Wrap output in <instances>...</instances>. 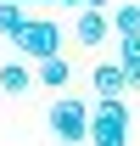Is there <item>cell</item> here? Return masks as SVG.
Returning <instances> with one entry per match:
<instances>
[{"mask_svg": "<svg viewBox=\"0 0 140 146\" xmlns=\"http://www.w3.org/2000/svg\"><path fill=\"white\" fill-rule=\"evenodd\" d=\"M90 118H95V107H84L79 96H56L45 112V124L62 146H90Z\"/></svg>", "mask_w": 140, "mask_h": 146, "instance_id": "cell-1", "label": "cell"}, {"mask_svg": "<svg viewBox=\"0 0 140 146\" xmlns=\"http://www.w3.org/2000/svg\"><path fill=\"white\" fill-rule=\"evenodd\" d=\"M90 146H129V107H123V96L95 101V118H90Z\"/></svg>", "mask_w": 140, "mask_h": 146, "instance_id": "cell-2", "label": "cell"}, {"mask_svg": "<svg viewBox=\"0 0 140 146\" xmlns=\"http://www.w3.org/2000/svg\"><path fill=\"white\" fill-rule=\"evenodd\" d=\"M17 51H22V56H34V62H45V56H62V28H56L51 17H34L28 28H22Z\"/></svg>", "mask_w": 140, "mask_h": 146, "instance_id": "cell-3", "label": "cell"}, {"mask_svg": "<svg viewBox=\"0 0 140 146\" xmlns=\"http://www.w3.org/2000/svg\"><path fill=\"white\" fill-rule=\"evenodd\" d=\"M106 34H112V11H101V6H79L73 39H79V45H106Z\"/></svg>", "mask_w": 140, "mask_h": 146, "instance_id": "cell-4", "label": "cell"}, {"mask_svg": "<svg viewBox=\"0 0 140 146\" xmlns=\"http://www.w3.org/2000/svg\"><path fill=\"white\" fill-rule=\"evenodd\" d=\"M34 84H39V68H28V62H17V56L0 62V90L6 96H28Z\"/></svg>", "mask_w": 140, "mask_h": 146, "instance_id": "cell-5", "label": "cell"}, {"mask_svg": "<svg viewBox=\"0 0 140 146\" xmlns=\"http://www.w3.org/2000/svg\"><path fill=\"white\" fill-rule=\"evenodd\" d=\"M90 84H95V96H101V101H112V96L129 90V73H123V62L112 56V62H101V68H95V79H90Z\"/></svg>", "mask_w": 140, "mask_h": 146, "instance_id": "cell-6", "label": "cell"}, {"mask_svg": "<svg viewBox=\"0 0 140 146\" xmlns=\"http://www.w3.org/2000/svg\"><path fill=\"white\" fill-rule=\"evenodd\" d=\"M118 62L129 73V90H140V34H118Z\"/></svg>", "mask_w": 140, "mask_h": 146, "instance_id": "cell-7", "label": "cell"}, {"mask_svg": "<svg viewBox=\"0 0 140 146\" xmlns=\"http://www.w3.org/2000/svg\"><path fill=\"white\" fill-rule=\"evenodd\" d=\"M67 79H73L67 56H45V62H39V84H45V90H67Z\"/></svg>", "mask_w": 140, "mask_h": 146, "instance_id": "cell-8", "label": "cell"}, {"mask_svg": "<svg viewBox=\"0 0 140 146\" xmlns=\"http://www.w3.org/2000/svg\"><path fill=\"white\" fill-rule=\"evenodd\" d=\"M28 11H22V0H6V6H0V34L6 39H22V28H28Z\"/></svg>", "mask_w": 140, "mask_h": 146, "instance_id": "cell-9", "label": "cell"}, {"mask_svg": "<svg viewBox=\"0 0 140 146\" xmlns=\"http://www.w3.org/2000/svg\"><path fill=\"white\" fill-rule=\"evenodd\" d=\"M112 34H140V6H135V0L112 6Z\"/></svg>", "mask_w": 140, "mask_h": 146, "instance_id": "cell-10", "label": "cell"}, {"mask_svg": "<svg viewBox=\"0 0 140 146\" xmlns=\"http://www.w3.org/2000/svg\"><path fill=\"white\" fill-rule=\"evenodd\" d=\"M90 6H101V11H112V0H90Z\"/></svg>", "mask_w": 140, "mask_h": 146, "instance_id": "cell-11", "label": "cell"}, {"mask_svg": "<svg viewBox=\"0 0 140 146\" xmlns=\"http://www.w3.org/2000/svg\"><path fill=\"white\" fill-rule=\"evenodd\" d=\"M62 6H90V0H62Z\"/></svg>", "mask_w": 140, "mask_h": 146, "instance_id": "cell-12", "label": "cell"}, {"mask_svg": "<svg viewBox=\"0 0 140 146\" xmlns=\"http://www.w3.org/2000/svg\"><path fill=\"white\" fill-rule=\"evenodd\" d=\"M0 6H6V0H0Z\"/></svg>", "mask_w": 140, "mask_h": 146, "instance_id": "cell-13", "label": "cell"}, {"mask_svg": "<svg viewBox=\"0 0 140 146\" xmlns=\"http://www.w3.org/2000/svg\"><path fill=\"white\" fill-rule=\"evenodd\" d=\"M22 6H28V0H22Z\"/></svg>", "mask_w": 140, "mask_h": 146, "instance_id": "cell-14", "label": "cell"}]
</instances>
